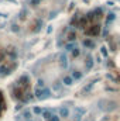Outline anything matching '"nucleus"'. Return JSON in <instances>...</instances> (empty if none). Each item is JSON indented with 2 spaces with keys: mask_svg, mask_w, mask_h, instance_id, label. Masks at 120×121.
<instances>
[{
  "mask_svg": "<svg viewBox=\"0 0 120 121\" xmlns=\"http://www.w3.org/2000/svg\"><path fill=\"white\" fill-rule=\"evenodd\" d=\"M6 110V101H4V97H3V93L0 91V116L4 113Z\"/></svg>",
  "mask_w": 120,
  "mask_h": 121,
  "instance_id": "nucleus-1",
  "label": "nucleus"
}]
</instances>
